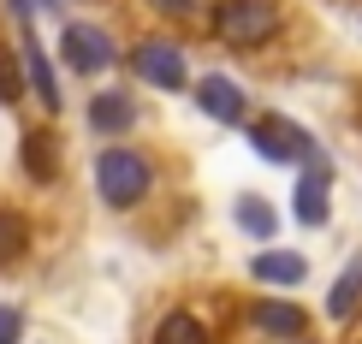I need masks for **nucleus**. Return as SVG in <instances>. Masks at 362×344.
Segmentation results:
<instances>
[{
    "label": "nucleus",
    "mask_w": 362,
    "mask_h": 344,
    "mask_svg": "<svg viewBox=\"0 0 362 344\" xmlns=\"http://www.w3.org/2000/svg\"><path fill=\"white\" fill-rule=\"evenodd\" d=\"M155 184V167L137 155V148H101L95 160V196L107 208H137Z\"/></svg>",
    "instance_id": "nucleus-1"
},
{
    "label": "nucleus",
    "mask_w": 362,
    "mask_h": 344,
    "mask_svg": "<svg viewBox=\"0 0 362 344\" xmlns=\"http://www.w3.org/2000/svg\"><path fill=\"white\" fill-rule=\"evenodd\" d=\"M279 30V0H214V36L255 48Z\"/></svg>",
    "instance_id": "nucleus-2"
},
{
    "label": "nucleus",
    "mask_w": 362,
    "mask_h": 344,
    "mask_svg": "<svg viewBox=\"0 0 362 344\" xmlns=\"http://www.w3.org/2000/svg\"><path fill=\"white\" fill-rule=\"evenodd\" d=\"M59 54H66L71 71L95 78V71L113 66V36H107L101 24H66V30H59Z\"/></svg>",
    "instance_id": "nucleus-3"
},
{
    "label": "nucleus",
    "mask_w": 362,
    "mask_h": 344,
    "mask_svg": "<svg viewBox=\"0 0 362 344\" xmlns=\"http://www.w3.org/2000/svg\"><path fill=\"white\" fill-rule=\"evenodd\" d=\"M131 71H137V78H148L155 89H178V83L190 78V71H185V54H178L173 42H155V36L131 48Z\"/></svg>",
    "instance_id": "nucleus-4"
},
{
    "label": "nucleus",
    "mask_w": 362,
    "mask_h": 344,
    "mask_svg": "<svg viewBox=\"0 0 362 344\" xmlns=\"http://www.w3.org/2000/svg\"><path fill=\"white\" fill-rule=\"evenodd\" d=\"M18 66H24V89H36L42 107L59 113V78H54V66H48V54H42V42H36L30 24H24V42H18Z\"/></svg>",
    "instance_id": "nucleus-5"
},
{
    "label": "nucleus",
    "mask_w": 362,
    "mask_h": 344,
    "mask_svg": "<svg viewBox=\"0 0 362 344\" xmlns=\"http://www.w3.org/2000/svg\"><path fill=\"white\" fill-rule=\"evenodd\" d=\"M250 143H255V155H267V160H291V155H309V137L297 125H285V119H250Z\"/></svg>",
    "instance_id": "nucleus-6"
},
{
    "label": "nucleus",
    "mask_w": 362,
    "mask_h": 344,
    "mask_svg": "<svg viewBox=\"0 0 362 344\" xmlns=\"http://www.w3.org/2000/svg\"><path fill=\"white\" fill-rule=\"evenodd\" d=\"M18 167L30 184H54L59 178V137L48 125H36V131H24V143H18Z\"/></svg>",
    "instance_id": "nucleus-7"
},
{
    "label": "nucleus",
    "mask_w": 362,
    "mask_h": 344,
    "mask_svg": "<svg viewBox=\"0 0 362 344\" xmlns=\"http://www.w3.org/2000/svg\"><path fill=\"white\" fill-rule=\"evenodd\" d=\"M196 107H202V113H214L220 125H238V119L250 113V107H244V89H238L232 78H214V71H208V78L196 83Z\"/></svg>",
    "instance_id": "nucleus-8"
},
{
    "label": "nucleus",
    "mask_w": 362,
    "mask_h": 344,
    "mask_svg": "<svg viewBox=\"0 0 362 344\" xmlns=\"http://www.w3.org/2000/svg\"><path fill=\"white\" fill-rule=\"evenodd\" d=\"M89 125H95L101 137H119V131L137 125V101H131L125 89H101V95L89 101Z\"/></svg>",
    "instance_id": "nucleus-9"
},
{
    "label": "nucleus",
    "mask_w": 362,
    "mask_h": 344,
    "mask_svg": "<svg viewBox=\"0 0 362 344\" xmlns=\"http://www.w3.org/2000/svg\"><path fill=\"white\" fill-rule=\"evenodd\" d=\"M250 273L267 279V285H303L309 261H303V256H285V249H267L262 261H250Z\"/></svg>",
    "instance_id": "nucleus-10"
},
{
    "label": "nucleus",
    "mask_w": 362,
    "mask_h": 344,
    "mask_svg": "<svg viewBox=\"0 0 362 344\" xmlns=\"http://www.w3.org/2000/svg\"><path fill=\"white\" fill-rule=\"evenodd\" d=\"M297 220H309V226H327V172L315 167V172H303L297 178Z\"/></svg>",
    "instance_id": "nucleus-11"
},
{
    "label": "nucleus",
    "mask_w": 362,
    "mask_h": 344,
    "mask_svg": "<svg viewBox=\"0 0 362 344\" xmlns=\"http://www.w3.org/2000/svg\"><path fill=\"white\" fill-rule=\"evenodd\" d=\"M250 315H255L262 333H274V338H297L303 333V309H291V303H255Z\"/></svg>",
    "instance_id": "nucleus-12"
},
{
    "label": "nucleus",
    "mask_w": 362,
    "mask_h": 344,
    "mask_svg": "<svg viewBox=\"0 0 362 344\" xmlns=\"http://www.w3.org/2000/svg\"><path fill=\"white\" fill-rule=\"evenodd\" d=\"M148 344H208V326L196 315H185V309H173V315H160V326H155Z\"/></svg>",
    "instance_id": "nucleus-13"
},
{
    "label": "nucleus",
    "mask_w": 362,
    "mask_h": 344,
    "mask_svg": "<svg viewBox=\"0 0 362 344\" xmlns=\"http://www.w3.org/2000/svg\"><path fill=\"white\" fill-rule=\"evenodd\" d=\"M30 249V220L18 208H0V267H12Z\"/></svg>",
    "instance_id": "nucleus-14"
},
{
    "label": "nucleus",
    "mask_w": 362,
    "mask_h": 344,
    "mask_svg": "<svg viewBox=\"0 0 362 344\" xmlns=\"http://www.w3.org/2000/svg\"><path fill=\"white\" fill-rule=\"evenodd\" d=\"M356 303H362V261H356L351 273H344L339 285H333V297H327V309H333L339 321H344V315H356Z\"/></svg>",
    "instance_id": "nucleus-15"
},
{
    "label": "nucleus",
    "mask_w": 362,
    "mask_h": 344,
    "mask_svg": "<svg viewBox=\"0 0 362 344\" xmlns=\"http://www.w3.org/2000/svg\"><path fill=\"white\" fill-rule=\"evenodd\" d=\"M24 95V66L12 59V48H0V107H18Z\"/></svg>",
    "instance_id": "nucleus-16"
},
{
    "label": "nucleus",
    "mask_w": 362,
    "mask_h": 344,
    "mask_svg": "<svg viewBox=\"0 0 362 344\" xmlns=\"http://www.w3.org/2000/svg\"><path fill=\"white\" fill-rule=\"evenodd\" d=\"M238 220H244V232H255V237H274V226H279V220H274V208H267V202H255V196H244V202H238Z\"/></svg>",
    "instance_id": "nucleus-17"
},
{
    "label": "nucleus",
    "mask_w": 362,
    "mask_h": 344,
    "mask_svg": "<svg viewBox=\"0 0 362 344\" xmlns=\"http://www.w3.org/2000/svg\"><path fill=\"white\" fill-rule=\"evenodd\" d=\"M0 344H24V309L0 303Z\"/></svg>",
    "instance_id": "nucleus-18"
},
{
    "label": "nucleus",
    "mask_w": 362,
    "mask_h": 344,
    "mask_svg": "<svg viewBox=\"0 0 362 344\" xmlns=\"http://www.w3.org/2000/svg\"><path fill=\"white\" fill-rule=\"evenodd\" d=\"M148 6H160V12H196V0H148Z\"/></svg>",
    "instance_id": "nucleus-19"
},
{
    "label": "nucleus",
    "mask_w": 362,
    "mask_h": 344,
    "mask_svg": "<svg viewBox=\"0 0 362 344\" xmlns=\"http://www.w3.org/2000/svg\"><path fill=\"white\" fill-rule=\"evenodd\" d=\"M12 12H18V24H30V12H36V0H6Z\"/></svg>",
    "instance_id": "nucleus-20"
}]
</instances>
